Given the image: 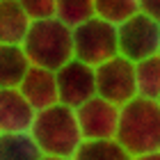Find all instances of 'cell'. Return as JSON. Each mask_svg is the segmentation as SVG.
<instances>
[{
    "label": "cell",
    "mask_w": 160,
    "mask_h": 160,
    "mask_svg": "<svg viewBox=\"0 0 160 160\" xmlns=\"http://www.w3.org/2000/svg\"><path fill=\"white\" fill-rule=\"evenodd\" d=\"M114 140L133 158L160 151V103L135 96L121 105Z\"/></svg>",
    "instance_id": "cell-1"
},
{
    "label": "cell",
    "mask_w": 160,
    "mask_h": 160,
    "mask_svg": "<svg viewBox=\"0 0 160 160\" xmlns=\"http://www.w3.org/2000/svg\"><path fill=\"white\" fill-rule=\"evenodd\" d=\"M30 135L43 156L73 158L78 147L82 144V133L78 126L76 110L62 103L39 110L32 121Z\"/></svg>",
    "instance_id": "cell-2"
},
{
    "label": "cell",
    "mask_w": 160,
    "mask_h": 160,
    "mask_svg": "<svg viewBox=\"0 0 160 160\" xmlns=\"http://www.w3.org/2000/svg\"><path fill=\"white\" fill-rule=\"evenodd\" d=\"M21 46L32 67L57 71L73 60V28L64 25L55 16L32 21Z\"/></svg>",
    "instance_id": "cell-3"
},
{
    "label": "cell",
    "mask_w": 160,
    "mask_h": 160,
    "mask_svg": "<svg viewBox=\"0 0 160 160\" xmlns=\"http://www.w3.org/2000/svg\"><path fill=\"white\" fill-rule=\"evenodd\" d=\"M119 55L117 25L92 16L89 21L73 28V57L96 69L98 64Z\"/></svg>",
    "instance_id": "cell-4"
},
{
    "label": "cell",
    "mask_w": 160,
    "mask_h": 160,
    "mask_svg": "<svg viewBox=\"0 0 160 160\" xmlns=\"http://www.w3.org/2000/svg\"><path fill=\"white\" fill-rule=\"evenodd\" d=\"M119 34V55L130 62L160 55V21L149 14L137 12L126 23L117 25Z\"/></svg>",
    "instance_id": "cell-5"
},
{
    "label": "cell",
    "mask_w": 160,
    "mask_h": 160,
    "mask_svg": "<svg viewBox=\"0 0 160 160\" xmlns=\"http://www.w3.org/2000/svg\"><path fill=\"white\" fill-rule=\"evenodd\" d=\"M94 73H96V96L110 101L119 108L137 96L135 62L126 60L123 55H117L112 60L98 64Z\"/></svg>",
    "instance_id": "cell-6"
},
{
    "label": "cell",
    "mask_w": 160,
    "mask_h": 160,
    "mask_svg": "<svg viewBox=\"0 0 160 160\" xmlns=\"http://www.w3.org/2000/svg\"><path fill=\"white\" fill-rule=\"evenodd\" d=\"M55 76H57V98L62 105L78 110L80 105H85L89 98L96 96V73L89 64L73 57L62 69H57Z\"/></svg>",
    "instance_id": "cell-7"
},
{
    "label": "cell",
    "mask_w": 160,
    "mask_h": 160,
    "mask_svg": "<svg viewBox=\"0 0 160 160\" xmlns=\"http://www.w3.org/2000/svg\"><path fill=\"white\" fill-rule=\"evenodd\" d=\"M82 140H114L119 126V105L94 96L76 110Z\"/></svg>",
    "instance_id": "cell-8"
},
{
    "label": "cell",
    "mask_w": 160,
    "mask_h": 160,
    "mask_svg": "<svg viewBox=\"0 0 160 160\" xmlns=\"http://www.w3.org/2000/svg\"><path fill=\"white\" fill-rule=\"evenodd\" d=\"M37 110L25 101L18 87H0V135L30 133Z\"/></svg>",
    "instance_id": "cell-9"
},
{
    "label": "cell",
    "mask_w": 160,
    "mask_h": 160,
    "mask_svg": "<svg viewBox=\"0 0 160 160\" xmlns=\"http://www.w3.org/2000/svg\"><path fill=\"white\" fill-rule=\"evenodd\" d=\"M18 92L25 96V101L30 103L34 110H43L55 103H60L57 98V76L50 69H41V67H30L25 78L21 80Z\"/></svg>",
    "instance_id": "cell-10"
},
{
    "label": "cell",
    "mask_w": 160,
    "mask_h": 160,
    "mask_svg": "<svg viewBox=\"0 0 160 160\" xmlns=\"http://www.w3.org/2000/svg\"><path fill=\"white\" fill-rule=\"evenodd\" d=\"M30 25L32 21L28 18L18 0H0V43L21 46Z\"/></svg>",
    "instance_id": "cell-11"
},
{
    "label": "cell",
    "mask_w": 160,
    "mask_h": 160,
    "mask_svg": "<svg viewBox=\"0 0 160 160\" xmlns=\"http://www.w3.org/2000/svg\"><path fill=\"white\" fill-rule=\"evenodd\" d=\"M30 67L23 46L0 43V87H18Z\"/></svg>",
    "instance_id": "cell-12"
},
{
    "label": "cell",
    "mask_w": 160,
    "mask_h": 160,
    "mask_svg": "<svg viewBox=\"0 0 160 160\" xmlns=\"http://www.w3.org/2000/svg\"><path fill=\"white\" fill-rule=\"evenodd\" d=\"M41 149L30 133L0 135V160H41Z\"/></svg>",
    "instance_id": "cell-13"
},
{
    "label": "cell",
    "mask_w": 160,
    "mask_h": 160,
    "mask_svg": "<svg viewBox=\"0 0 160 160\" xmlns=\"http://www.w3.org/2000/svg\"><path fill=\"white\" fill-rule=\"evenodd\" d=\"M135 87H137V96L158 101V96H160V55L135 62Z\"/></svg>",
    "instance_id": "cell-14"
},
{
    "label": "cell",
    "mask_w": 160,
    "mask_h": 160,
    "mask_svg": "<svg viewBox=\"0 0 160 160\" xmlns=\"http://www.w3.org/2000/svg\"><path fill=\"white\" fill-rule=\"evenodd\" d=\"M73 160H133L117 140H82Z\"/></svg>",
    "instance_id": "cell-15"
},
{
    "label": "cell",
    "mask_w": 160,
    "mask_h": 160,
    "mask_svg": "<svg viewBox=\"0 0 160 160\" xmlns=\"http://www.w3.org/2000/svg\"><path fill=\"white\" fill-rule=\"evenodd\" d=\"M137 12H140L137 0H94V16L103 18L112 25L126 23Z\"/></svg>",
    "instance_id": "cell-16"
},
{
    "label": "cell",
    "mask_w": 160,
    "mask_h": 160,
    "mask_svg": "<svg viewBox=\"0 0 160 160\" xmlns=\"http://www.w3.org/2000/svg\"><path fill=\"white\" fill-rule=\"evenodd\" d=\"M94 16V0H57L55 18H60L64 25L76 28Z\"/></svg>",
    "instance_id": "cell-17"
},
{
    "label": "cell",
    "mask_w": 160,
    "mask_h": 160,
    "mask_svg": "<svg viewBox=\"0 0 160 160\" xmlns=\"http://www.w3.org/2000/svg\"><path fill=\"white\" fill-rule=\"evenodd\" d=\"M23 12L28 14L30 21H43L55 16V5L57 0H18Z\"/></svg>",
    "instance_id": "cell-18"
},
{
    "label": "cell",
    "mask_w": 160,
    "mask_h": 160,
    "mask_svg": "<svg viewBox=\"0 0 160 160\" xmlns=\"http://www.w3.org/2000/svg\"><path fill=\"white\" fill-rule=\"evenodd\" d=\"M137 5H140L142 14H149L160 21V0H137Z\"/></svg>",
    "instance_id": "cell-19"
},
{
    "label": "cell",
    "mask_w": 160,
    "mask_h": 160,
    "mask_svg": "<svg viewBox=\"0 0 160 160\" xmlns=\"http://www.w3.org/2000/svg\"><path fill=\"white\" fill-rule=\"evenodd\" d=\"M133 160H160V151H153V153H144V156H135Z\"/></svg>",
    "instance_id": "cell-20"
},
{
    "label": "cell",
    "mask_w": 160,
    "mask_h": 160,
    "mask_svg": "<svg viewBox=\"0 0 160 160\" xmlns=\"http://www.w3.org/2000/svg\"><path fill=\"white\" fill-rule=\"evenodd\" d=\"M41 160H73V158H62V156H41Z\"/></svg>",
    "instance_id": "cell-21"
},
{
    "label": "cell",
    "mask_w": 160,
    "mask_h": 160,
    "mask_svg": "<svg viewBox=\"0 0 160 160\" xmlns=\"http://www.w3.org/2000/svg\"><path fill=\"white\" fill-rule=\"evenodd\" d=\"M158 103H160V96H158Z\"/></svg>",
    "instance_id": "cell-22"
}]
</instances>
